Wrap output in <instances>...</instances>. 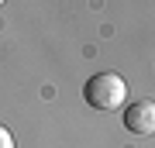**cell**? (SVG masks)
I'll list each match as a JSON object with an SVG mask.
<instances>
[{
    "instance_id": "7a4b0ae2",
    "label": "cell",
    "mask_w": 155,
    "mask_h": 148,
    "mask_svg": "<svg viewBox=\"0 0 155 148\" xmlns=\"http://www.w3.org/2000/svg\"><path fill=\"white\" fill-rule=\"evenodd\" d=\"M124 127L131 134H155V104L152 100H138L124 110Z\"/></svg>"
},
{
    "instance_id": "3957f363",
    "label": "cell",
    "mask_w": 155,
    "mask_h": 148,
    "mask_svg": "<svg viewBox=\"0 0 155 148\" xmlns=\"http://www.w3.org/2000/svg\"><path fill=\"white\" fill-rule=\"evenodd\" d=\"M0 148H14V134L7 131L4 124H0Z\"/></svg>"
},
{
    "instance_id": "6da1fadb",
    "label": "cell",
    "mask_w": 155,
    "mask_h": 148,
    "mask_svg": "<svg viewBox=\"0 0 155 148\" xmlns=\"http://www.w3.org/2000/svg\"><path fill=\"white\" fill-rule=\"evenodd\" d=\"M83 97H86V104L93 107V110L110 114V110L124 107V100H127V83L117 76V72H97V76L86 79Z\"/></svg>"
},
{
    "instance_id": "277c9868",
    "label": "cell",
    "mask_w": 155,
    "mask_h": 148,
    "mask_svg": "<svg viewBox=\"0 0 155 148\" xmlns=\"http://www.w3.org/2000/svg\"><path fill=\"white\" fill-rule=\"evenodd\" d=\"M0 4H4V0H0Z\"/></svg>"
}]
</instances>
